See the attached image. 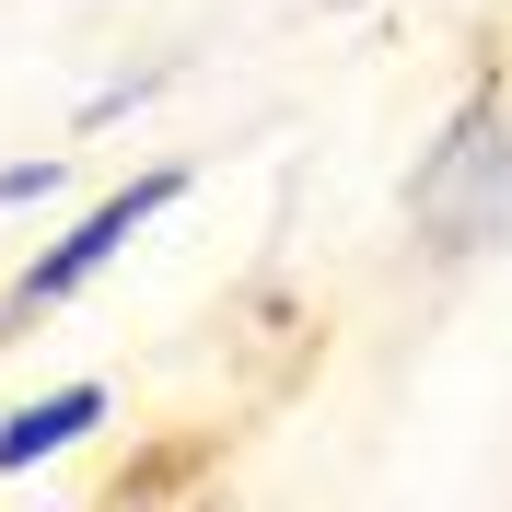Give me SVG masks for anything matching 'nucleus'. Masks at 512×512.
<instances>
[{
  "label": "nucleus",
  "mask_w": 512,
  "mask_h": 512,
  "mask_svg": "<svg viewBox=\"0 0 512 512\" xmlns=\"http://www.w3.org/2000/svg\"><path fill=\"white\" fill-rule=\"evenodd\" d=\"M94 419H105L94 384H70V396H47V408H12L0 419V466H35V454H59L70 431H94Z\"/></svg>",
  "instance_id": "nucleus-3"
},
{
  "label": "nucleus",
  "mask_w": 512,
  "mask_h": 512,
  "mask_svg": "<svg viewBox=\"0 0 512 512\" xmlns=\"http://www.w3.org/2000/svg\"><path fill=\"white\" fill-rule=\"evenodd\" d=\"M175 187H187V175H140V187H117V198L94 210V222H82V233H70V245H59V256H47V268L24 280V303H59V291H82V280L105 268V256L128 245V233L152 222V210H175Z\"/></svg>",
  "instance_id": "nucleus-2"
},
{
  "label": "nucleus",
  "mask_w": 512,
  "mask_h": 512,
  "mask_svg": "<svg viewBox=\"0 0 512 512\" xmlns=\"http://www.w3.org/2000/svg\"><path fill=\"white\" fill-rule=\"evenodd\" d=\"M408 210H419V233H431L443 256H478L489 233L512 222V128H501V105H489V94L443 128V152L419 163Z\"/></svg>",
  "instance_id": "nucleus-1"
},
{
  "label": "nucleus",
  "mask_w": 512,
  "mask_h": 512,
  "mask_svg": "<svg viewBox=\"0 0 512 512\" xmlns=\"http://www.w3.org/2000/svg\"><path fill=\"white\" fill-rule=\"evenodd\" d=\"M70 187V163L47 152V163H12V175H0V210H24V198H59Z\"/></svg>",
  "instance_id": "nucleus-4"
}]
</instances>
